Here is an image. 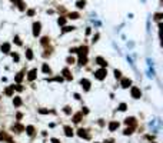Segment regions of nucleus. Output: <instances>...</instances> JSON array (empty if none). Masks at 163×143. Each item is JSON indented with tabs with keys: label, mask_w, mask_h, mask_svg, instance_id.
Masks as SVG:
<instances>
[{
	"label": "nucleus",
	"mask_w": 163,
	"mask_h": 143,
	"mask_svg": "<svg viewBox=\"0 0 163 143\" xmlns=\"http://www.w3.org/2000/svg\"><path fill=\"white\" fill-rule=\"evenodd\" d=\"M130 96L133 99H140L142 97V90L137 86H130Z\"/></svg>",
	"instance_id": "obj_3"
},
{
	"label": "nucleus",
	"mask_w": 163,
	"mask_h": 143,
	"mask_svg": "<svg viewBox=\"0 0 163 143\" xmlns=\"http://www.w3.org/2000/svg\"><path fill=\"white\" fill-rule=\"evenodd\" d=\"M57 24H59V26H64V24H66V17L60 16V17L57 19Z\"/></svg>",
	"instance_id": "obj_37"
},
{
	"label": "nucleus",
	"mask_w": 163,
	"mask_h": 143,
	"mask_svg": "<svg viewBox=\"0 0 163 143\" xmlns=\"http://www.w3.org/2000/svg\"><path fill=\"white\" fill-rule=\"evenodd\" d=\"M94 62H96V64H99V66L103 67V69H107V66H109L107 60H106V59H103L102 56H97V57L94 59Z\"/></svg>",
	"instance_id": "obj_8"
},
{
	"label": "nucleus",
	"mask_w": 163,
	"mask_h": 143,
	"mask_svg": "<svg viewBox=\"0 0 163 143\" xmlns=\"http://www.w3.org/2000/svg\"><path fill=\"white\" fill-rule=\"evenodd\" d=\"M69 53H70V54L77 53V47H70V49H69Z\"/></svg>",
	"instance_id": "obj_44"
},
{
	"label": "nucleus",
	"mask_w": 163,
	"mask_h": 143,
	"mask_svg": "<svg viewBox=\"0 0 163 143\" xmlns=\"http://www.w3.org/2000/svg\"><path fill=\"white\" fill-rule=\"evenodd\" d=\"M63 132H64V134H66L67 137H73V136H75V129L69 125H66L63 127Z\"/></svg>",
	"instance_id": "obj_12"
},
{
	"label": "nucleus",
	"mask_w": 163,
	"mask_h": 143,
	"mask_svg": "<svg viewBox=\"0 0 163 143\" xmlns=\"http://www.w3.org/2000/svg\"><path fill=\"white\" fill-rule=\"evenodd\" d=\"M63 113H64V115H67V116H72V113H73L72 106H69V104H67V106H64V107H63Z\"/></svg>",
	"instance_id": "obj_24"
},
{
	"label": "nucleus",
	"mask_w": 163,
	"mask_h": 143,
	"mask_svg": "<svg viewBox=\"0 0 163 143\" xmlns=\"http://www.w3.org/2000/svg\"><path fill=\"white\" fill-rule=\"evenodd\" d=\"M0 100H2V96H0Z\"/></svg>",
	"instance_id": "obj_54"
},
{
	"label": "nucleus",
	"mask_w": 163,
	"mask_h": 143,
	"mask_svg": "<svg viewBox=\"0 0 163 143\" xmlns=\"http://www.w3.org/2000/svg\"><path fill=\"white\" fill-rule=\"evenodd\" d=\"M52 80H53V82H57V83H62V82L64 80V79H63L62 76H56V77H53Z\"/></svg>",
	"instance_id": "obj_40"
},
{
	"label": "nucleus",
	"mask_w": 163,
	"mask_h": 143,
	"mask_svg": "<svg viewBox=\"0 0 163 143\" xmlns=\"http://www.w3.org/2000/svg\"><path fill=\"white\" fill-rule=\"evenodd\" d=\"M75 99H76V100H80L82 97H80V94H79V93H75Z\"/></svg>",
	"instance_id": "obj_48"
},
{
	"label": "nucleus",
	"mask_w": 163,
	"mask_h": 143,
	"mask_svg": "<svg viewBox=\"0 0 163 143\" xmlns=\"http://www.w3.org/2000/svg\"><path fill=\"white\" fill-rule=\"evenodd\" d=\"M133 130H135V127L133 126H129V127H126L123 130V134L124 136H130V134H133Z\"/></svg>",
	"instance_id": "obj_25"
},
{
	"label": "nucleus",
	"mask_w": 163,
	"mask_h": 143,
	"mask_svg": "<svg viewBox=\"0 0 163 143\" xmlns=\"http://www.w3.org/2000/svg\"><path fill=\"white\" fill-rule=\"evenodd\" d=\"M9 143H13V142H12V140H10V142H9Z\"/></svg>",
	"instance_id": "obj_53"
},
{
	"label": "nucleus",
	"mask_w": 163,
	"mask_h": 143,
	"mask_svg": "<svg viewBox=\"0 0 163 143\" xmlns=\"http://www.w3.org/2000/svg\"><path fill=\"white\" fill-rule=\"evenodd\" d=\"M37 112H39L40 115H49V113H53V112H50L49 109H46V107H40V109H37Z\"/></svg>",
	"instance_id": "obj_32"
},
{
	"label": "nucleus",
	"mask_w": 163,
	"mask_h": 143,
	"mask_svg": "<svg viewBox=\"0 0 163 143\" xmlns=\"http://www.w3.org/2000/svg\"><path fill=\"white\" fill-rule=\"evenodd\" d=\"M26 77V75H24V70H22V72H19L17 75L14 76V82H16V85L17 83H22V80Z\"/></svg>",
	"instance_id": "obj_17"
},
{
	"label": "nucleus",
	"mask_w": 163,
	"mask_h": 143,
	"mask_svg": "<svg viewBox=\"0 0 163 143\" xmlns=\"http://www.w3.org/2000/svg\"><path fill=\"white\" fill-rule=\"evenodd\" d=\"M80 113H82L83 116L89 115V107H87V106H83V107H82V110H80Z\"/></svg>",
	"instance_id": "obj_39"
},
{
	"label": "nucleus",
	"mask_w": 163,
	"mask_h": 143,
	"mask_svg": "<svg viewBox=\"0 0 163 143\" xmlns=\"http://www.w3.org/2000/svg\"><path fill=\"white\" fill-rule=\"evenodd\" d=\"M87 53H89L87 46H80V47H77V54L79 56H87Z\"/></svg>",
	"instance_id": "obj_16"
},
{
	"label": "nucleus",
	"mask_w": 163,
	"mask_h": 143,
	"mask_svg": "<svg viewBox=\"0 0 163 143\" xmlns=\"http://www.w3.org/2000/svg\"><path fill=\"white\" fill-rule=\"evenodd\" d=\"M150 143H157V142H150Z\"/></svg>",
	"instance_id": "obj_52"
},
{
	"label": "nucleus",
	"mask_w": 163,
	"mask_h": 143,
	"mask_svg": "<svg viewBox=\"0 0 163 143\" xmlns=\"http://www.w3.org/2000/svg\"><path fill=\"white\" fill-rule=\"evenodd\" d=\"M49 43H50V37H49V36L42 37V40H40V45H42V46H47Z\"/></svg>",
	"instance_id": "obj_27"
},
{
	"label": "nucleus",
	"mask_w": 163,
	"mask_h": 143,
	"mask_svg": "<svg viewBox=\"0 0 163 143\" xmlns=\"http://www.w3.org/2000/svg\"><path fill=\"white\" fill-rule=\"evenodd\" d=\"M24 132H26L27 136H30V137H33L36 134V127L33 125H27L26 127H24Z\"/></svg>",
	"instance_id": "obj_11"
},
{
	"label": "nucleus",
	"mask_w": 163,
	"mask_h": 143,
	"mask_svg": "<svg viewBox=\"0 0 163 143\" xmlns=\"http://www.w3.org/2000/svg\"><path fill=\"white\" fill-rule=\"evenodd\" d=\"M12 2H13V3H16V5H17V9L19 10H26V7H24V3H23L22 0H12Z\"/></svg>",
	"instance_id": "obj_23"
},
{
	"label": "nucleus",
	"mask_w": 163,
	"mask_h": 143,
	"mask_svg": "<svg viewBox=\"0 0 163 143\" xmlns=\"http://www.w3.org/2000/svg\"><path fill=\"white\" fill-rule=\"evenodd\" d=\"M154 20H156V22H160V20H162V13H156V14H154Z\"/></svg>",
	"instance_id": "obj_41"
},
{
	"label": "nucleus",
	"mask_w": 163,
	"mask_h": 143,
	"mask_svg": "<svg viewBox=\"0 0 163 143\" xmlns=\"http://www.w3.org/2000/svg\"><path fill=\"white\" fill-rule=\"evenodd\" d=\"M87 132H89L87 129H84V127H79V129L76 130V134H77L80 139H90V134H89Z\"/></svg>",
	"instance_id": "obj_6"
},
{
	"label": "nucleus",
	"mask_w": 163,
	"mask_h": 143,
	"mask_svg": "<svg viewBox=\"0 0 163 143\" xmlns=\"http://www.w3.org/2000/svg\"><path fill=\"white\" fill-rule=\"evenodd\" d=\"M120 86H122L123 89H129V87L132 86V79H130V77H122V79H120Z\"/></svg>",
	"instance_id": "obj_9"
},
{
	"label": "nucleus",
	"mask_w": 163,
	"mask_h": 143,
	"mask_svg": "<svg viewBox=\"0 0 163 143\" xmlns=\"http://www.w3.org/2000/svg\"><path fill=\"white\" fill-rule=\"evenodd\" d=\"M35 13H36L35 9H29V10H27V16H30V17H31V16H35Z\"/></svg>",
	"instance_id": "obj_43"
},
{
	"label": "nucleus",
	"mask_w": 163,
	"mask_h": 143,
	"mask_svg": "<svg viewBox=\"0 0 163 143\" xmlns=\"http://www.w3.org/2000/svg\"><path fill=\"white\" fill-rule=\"evenodd\" d=\"M120 123L117 120H112L109 122V125H107V129H109V132H116V130L119 129Z\"/></svg>",
	"instance_id": "obj_10"
},
{
	"label": "nucleus",
	"mask_w": 163,
	"mask_h": 143,
	"mask_svg": "<svg viewBox=\"0 0 163 143\" xmlns=\"http://www.w3.org/2000/svg\"><path fill=\"white\" fill-rule=\"evenodd\" d=\"M16 119H17V122H20L23 119V115L22 113H16Z\"/></svg>",
	"instance_id": "obj_47"
},
{
	"label": "nucleus",
	"mask_w": 163,
	"mask_h": 143,
	"mask_svg": "<svg viewBox=\"0 0 163 143\" xmlns=\"http://www.w3.org/2000/svg\"><path fill=\"white\" fill-rule=\"evenodd\" d=\"M0 50H2V53L9 54L12 52V46H10V43H3V45L0 46Z\"/></svg>",
	"instance_id": "obj_14"
},
{
	"label": "nucleus",
	"mask_w": 163,
	"mask_h": 143,
	"mask_svg": "<svg viewBox=\"0 0 163 143\" xmlns=\"http://www.w3.org/2000/svg\"><path fill=\"white\" fill-rule=\"evenodd\" d=\"M13 87H14V90H17V92H23V90H24V87H23V85H22V83L13 85Z\"/></svg>",
	"instance_id": "obj_38"
},
{
	"label": "nucleus",
	"mask_w": 163,
	"mask_h": 143,
	"mask_svg": "<svg viewBox=\"0 0 163 143\" xmlns=\"http://www.w3.org/2000/svg\"><path fill=\"white\" fill-rule=\"evenodd\" d=\"M87 56H79V60H77V63H79V66H86L87 64Z\"/></svg>",
	"instance_id": "obj_22"
},
{
	"label": "nucleus",
	"mask_w": 163,
	"mask_h": 143,
	"mask_svg": "<svg viewBox=\"0 0 163 143\" xmlns=\"http://www.w3.org/2000/svg\"><path fill=\"white\" fill-rule=\"evenodd\" d=\"M90 33H92V29H90V27H87V29H86V34H90Z\"/></svg>",
	"instance_id": "obj_50"
},
{
	"label": "nucleus",
	"mask_w": 163,
	"mask_h": 143,
	"mask_svg": "<svg viewBox=\"0 0 163 143\" xmlns=\"http://www.w3.org/2000/svg\"><path fill=\"white\" fill-rule=\"evenodd\" d=\"M93 76H94V79H97V80H105L106 77H107V69H103V67H100V69H97V70L93 72Z\"/></svg>",
	"instance_id": "obj_1"
},
{
	"label": "nucleus",
	"mask_w": 163,
	"mask_h": 143,
	"mask_svg": "<svg viewBox=\"0 0 163 143\" xmlns=\"http://www.w3.org/2000/svg\"><path fill=\"white\" fill-rule=\"evenodd\" d=\"M76 63V59L73 57V56H69V57H66V64L67 66H73Z\"/></svg>",
	"instance_id": "obj_26"
},
{
	"label": "nucleus",
	"mask_w": 163,
	"mask_h": 143,
	"mask_svg": "<svg viewBox=\"0 0 163 143\" xmlns=\"http://www.w3.org/2000/svg\"><path fill=\"white\" fill-rule=\"evenodd\" d=\"M50 142H52V143H62V142H60V139H57V137H52V139H50Z\"/></svg>",
	"instance_id": "obj_45"
},
{
	"label": "nucleus",
	"mask_w": 163,
	"mask_h": 143,
	"mask_svg": "<svg viewBox=\"0 0 163 143\" xmlns=\"http://www.w3.org/2000/svg\"><path fill=\"white\" fill-rule=\"evenodd\" d=\"M72 120H73V123H80V122L83 120V115L80 112H77V113H72Z\"/></svg>",
	"instance_id": "obj_13"
},
{
	"label": "nucleus",
	"mask_w": 163,
	"mask_h": 143,
	"mask_svg": "<svg viewBox=\"0 0 163 143\" xmlns=\"http://www.w3.org/2000/svg\"><path fill=\"white\" fill-rule=\"evenodd\" d=\"M84 6H86V2H84V0H79V2L76 3V7H77V9H84Z\"/></svg>",
	"instance_id": "obj_35"
},
{
	"label": "nucleus",
	"mask_w": 163,
	"mask_h": 143,
	"mask_svg": "<svg viewBox=\"0 0 163 143\" xmlns=\"http://www.w3.org/2000/svg\"><path fill=\"white\" fill-rule=\"evenodd\" d=\"M76 27L75 26H64L63 27V30H62V33H69V31H73Z\"/></svg>",
	"instance_id": "obj_34"
},
{
	"label": "nucleus",
	"mask_w": 163,
	"mask_h": 143,
	"mask_svg": "<svg viewBox=\"0 0 163 143\" xmlns=\"http://www.w3.org/2000/svg\"><path fill=\"white\" fill-rule=\"evenodd\" d=\"M60 76H62L64 80H69V82L73 80V75H72V72H70L69 67H63V69H62V75H60Z\"/></svg>",
	"instance_id": "obj_4"
},
{
	"label": "nucleus",
	"mask_w": 163,
	"mask_h": 143,
	"mask_svg": "<svg viewBox=\"0 0 163 143\" xmlns=\"http://www.w3.org/2000/svg\"><path fill=\"white\" fill-rule=\"evenodd\" d=\"M42 72H43L44 75H53L52 67L49 66V63H42Z\"/></svg>",
	"instance_id": "obj_15"
},
{
	"label": "nucleus",
	"mask_w": 163,
	"mask_h": 143,
	"mask_svg": "<svg viewBox=\"0 0 163 143\" xmlns=\"http://www.w3.org/2000/svg\"><path fill=\"white\" fill-rule=\"evenodd\" d=\"M10 54H12V59H13V62H16V63L20 62V56H19V53H16V52H10Z\"/></svg>",
	"instance_id": "obj_29"
},
{
	"label": "nucleus",
	"mask_w": 163,
	"mask_h": 143,
	"mask_svg": "<svg viewBox=\"0 0 163 143\" xmlns=\"http://www.w3.org/2000/svg\"><path fill=\"white\" fill-rule=\"evenodd\" d=\"M40 31H42V23L35 22L33 23V26H31V34H33V37H39Z\"/></svg>",
	"instance_id": "obj_2"
},
{
	"label": "nucleus",
	"mask_w": 163,
	"mask_h": 143,
	"mask_svg": "<svg viewBox=\"0 0 163 143\" xmlns=\"http://www.w3.org/2000/svg\"><path fill=\"white\" fill-rule=\"evenodd\" d=\"M94 143H99V142H94Z\"/></svg>",
	"instance_id": "obj_55"
},
{
	"label": "nucleus",
	"mask_w": 163,
	"mask_h": 143,
	"mask_svg": "<svg viewBox=\"0 0 163 143\" xmlns=\"http://www.w3.org/2000/svg\"><path fill=\"white\" fill-rule=\"evenodd\" d=\"M80 86H82V89H83L84 92H89L90 87H92V82L89 80V79H86V77H82V79H80Z\"/></svg>",
	"instance_id": "obj_5"
},
{
	"label": "nucleus",
	"mask_w": 163,
	"mask_h": 143,
	"mask_svg": "<svg viewBox=\"0 0 163 143\" xmlns=\"http://www.w3.org/2000/svg\"><path fill=\"white\" fill-rule=\"evenodd\" d=\"M113 142H115L113 139H106V140H105V143H113Z\"/></svg>",
	"instance_id": "obj_49"
},
{
	"label": "nucleus",
	"mask_w": 163,
	"mask_h": 143,
	"mask_svg": "<svg viewBox=\"0 0 163 143\" xmlns=\"http://www.w3.org/2000/svg\"><path fill=\"white\" fill-rule=\"evenodd\" d=\"M23 104V100L20 96H13V106L14 107H20Z\"/></svg>",
	"instance_id": "obj_20"
},
{
	"label": "nucleus",
	"mask_w": 163,
	"mask_h": 143,
	"mask_svg": "<svg viewBox=\"0 0 163 143\" xmlns=\"http://www.w3.org/2000/svg\"><path fill=\"white\" fill-rule=\"evenodd\" d=\"M79 17H80V14L77 13V12H72V13H69V19H72V20H77Z\"/></svg>",
	"instance_id": "obj_30"
},
{
	"label": "nucleus",
	"mask_w": 163,
	"mask_h": 143,
	"mask_svg": "<svg viewBox=\"0 0 163 143\" xmlns=\"http://www.w3.org/2000/svg\"><path fill=\"white\" fill-rule=\"evenodd\" d=\"M33 57H35V56H33V50L27 49L26 50V59H27V60H33Z\"/></svg>",
	"instance_id": "obj_31"
},
{
	"label": "nucleus",
	"mask_w": 163,
	"mask_h": 143,
	"mask_svg": "<svg viewBox=\"0 0 163 143\" xmlns=\"http://www.w3.org/2000/svg\"><path fill=\"white\" fill-rule=\"evenodd\" d=\"M13 42H14L17 46H23V42H22V39H20V36H14Z\"/></svg>",
	"instance_id": "obj_36"
},
{
	"label": "nucleus",
	"mask_w": 163,
	"mask_h": 143,
	"mask_svg": "<svg viewBox=\"0 0 163 143\" xmlns=\"http://www.w3.org/2000/svg\"><path fill=\"white\" fill-rule=\"evenodd\" d=\"M5 94L7 96V97H13V96H14V87H13V85L6 87V89H5Z\"/></svg>",
	"instance_id": "obj_19"
},
{
	"label": "nucleus",
	"mask_w": 163,
	"mask_h": 143,
	"mask_svg": "<svg viewBox=\"0 0 163 143\" xmlns=\"http://www.w3.org/2000/svg\"><path fill=\"white\" fill-rule=\"evenodd\" d=\"M113 75H115V79H116V80H117V79L120 80V79L123 77V76H122V70H119V69H115V70H113Z\"/></svg>",
	"instance_id": "obj_28"
},
{
	"label": "nucleus",
	"mask_w": 163,
	"mask_h": 143,
	"mask_svg": "<svg viewBox=\"0 0 163 143\" xmlns=\"http://www.w3.org/2000/svg\"><path fill=\"white\" fill-rule=\"evenodd\" d=\"M99 37H100V34H99V33H96V34L93 36V39H92V43H96V42L99 40Z\"/></svg>",
	"instance_id": "obj_42"
},
{
	"label": "nucleus",
	"mask_w": 163,
	"mask_h": 143,
	"mask_svg": "<svg viewBox=\"0 0 163 143\" xmlns=\"http://www.w3.org/2000/svg\"><path fill=\"white\" fill-rule=\"evenodd\" d=\"M117 110H119V112H126V110H127V104H126V103H120L119 106H117Z\"/></svg>",
	"instance_id": "obj_33"
},
{
	"label": "nucleus",
	"mask_w": 163,
	"mask_h": 143,
	"mask_svg": "<svg viewBox=\"0 0 163 143\" xmlns=\"http://www.w3.org/2000/svg\"><path fill=\"white\" fill-rule=\"evenodd\" d=\"M36 79H37V69H36V67H33V69H31V70H29V73H27L26 80L27 82H35Z\"/></svg>",
	"instance_id": "obj_7"
},
{
	"label": "nucleus",
	"mask_w": 163,
	"mask_h": 143,
	"mask_svg": "<svg viewBox=\"0 0 163 143\" xmlns=\"http://www.w3.org/2000/svg\"><path fill=\"white\" fill-rule=\"evenodd\" d=\"M12 130H16V133H23V132H24V126L20 125V123L17 122V123L12 127Z\"/></svg>",
	"instance_id": "obj_21"
},
{
	"label": "nucleus",
	"mask_w": 163,
	"mask_h": 143,
	"mask_svg": "<svg viewBox=\"0 0 163 143\" xmlns=\"http://www.w3.org/2000/svg\"><path fill=\"white\" fill-rule=\"evenodd\" d=\"M136 123H137L136 117H133V116H129L124 119V125H127V126H135Z\"/></svg>",
	"instance_id": "obj_18"
},
{
	"label": "nucleus",
	"mask_w": 163,
	"mask_h": 143,
	"mask_svg": "<svg viewBox=\"0 0 163 143\" xmlns=\"http://www.w3.org/2000/svg\"><path fill=\"white\" fill-rule=\"evenodd\" d=\"M97 125H99V126H102V127H103V126L106 125V123H105V119H99V122H97Z\"/></svg>",
	"instance_id": "obj_46"
},
{
	"label": "nucleus",
	"mask_w": 163,
	"mask_h": 143,
	"mask_svg": "<svg viewBox=\"0 0 163 143\" xmlns=\"http://www.w3.org/2000/svg\"><path fill=\"white\" fill-rule=\"evenodd\" d=\"M146 137L149 139V140H153V139H154V136H150V134H147V136H146Z\"/></svg>",
	"instance_id": "obj_51"
}]
</instances>
